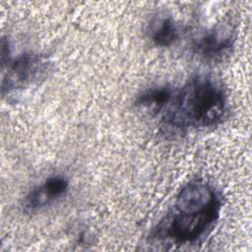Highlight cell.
Here are the masks:
<instances>
[{
    "label": "cell",
    "instance_id": "cell-1",
    "mask_svg": "<svg viewBox=\"0 0 252 252\" xmlns=\"http://www.w3.org/2000/svg\"><path fill=\"white\" fill-rule=\"evenodd\" d=\"M220 196L204 180L188 182L178 192L173 206L152 232L158 241L193 244L211 232L220 215Z\"/></svg>",
    "mask_w": 252,
    "mask_h": 252
},
{
    "label": "cell",
    "instance_id": "cell-2",
    "mask_svg": "<svg viewBox=\"0 0 252 252\" xmlns=\"http://www.w3.org/2000/svg\"><path fill=\"white\" fill-rule=\"evenodd\" d=\"M227 110V96L220 84L210 76L197 75L174 89L161 122L173 132L210 128L221 123Z\"/></svg>",
    "mask_w": 252,
    "mask_h": 252
},
{
    "label": "cell",
    "instance_id": "cell-3",
    "mask_svg": "<svg viewBox=\"0 0 252 252\" xmlns=\"http://www.w3.org/2000/svg\"><path fill=\"white\" fill-rule=\"evenodd\" d=\"M1 65L3 96L38 84L44 80L51 69V61L47 56L39 53L25 52L15 58H10V48L7 42L1 44Z\"/></svg>",
    "mask_w": 252,
    "mask_h": 252
},
{
    "label": "cell",
    "instance_id": "cell-4",
    "mask_svg": "<svg viewBox=\"0 0 252 252\" xmlns=\"http://www.w3.org/2000/svg\"><path fill=\"white\" fill-rule=\"evenodd\" d=\"M236 40L235 25L230 21L217 24L193 40V51L205 60H220L233 48Z\"/></svg>",
    "mask_w": 252,
    "mask_h": 252
},
{
    "label": "cell",
    "instance_id": "cell-5",
    "mask_svg": "<svg viewBox=\"0 0 252 252\" xmlns=\"http://www.w3.org/2000/svg\"><path fill=\"white\" fill-rule=\"evenodd\" d=\"M69 181L63 175H52L32 188L25 197L23 208L27 212H35L66 194Z\"/></svg>",
    "mask_w": 252,
    "mask_h": 252
},
{
    "label": "cell",
    "instance_id": "cell-6",
    "mask_svg": "<svg viewBox=\"0 0 252 252\" xmlns=\"http://www.w3.org/2000/svg\"><path fill=\"white\" fill-rule=\"evenodd\" d=\"M174 89L168 86L150 87L143 91L136 99V105L154 114H161L173 95Z\"/></svg>",
    "mask_w": 252,
    "mask_h": 252
},
{
    "label": "cell",
    "instance_id": "cell-7",
    "mask_svg": "<svg viewBox=\"0 0 252 252\" xmlns=\"http://www.w3.org/2000/svg\"><path fill=\"white\" fill-rule=\"evenodd\" d=\"M150 36L154 43L158 46H171L179 37L177 25L168 15L158 16L150 25Z\"/></svg>",
    "mask_w": 252,
    "mask_h": 252
}]
</instances>
